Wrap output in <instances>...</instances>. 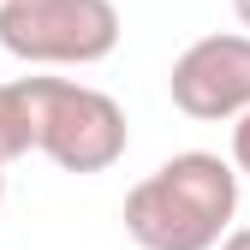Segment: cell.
Here are the masks:
<instances>
[{"mask_svg": "<svg viewBox=\"0 0 250 250\" xmlns=\"http://www.w3.org/2000/svg\"><path fill=\"white\" fill-rule=\"evenodd\" d=\"M238 214V167L208 149L161 161L125 197V232L143 250H214Z\"/></svg>", "mask_w": 250, "mask_h": 250, "instance_id": "6da1fadb", "label": "cell"}, {"mask_svg": "<svg viewBox=\"0 0 250 250\" xmlns=\"http://www.w3.org/2000/svg\"><path fill=\"white\" fill-rule=\"evenodd\" d=\"M30 107H36V149L66 173H107L131 131H125V107L107 89H89L72 78H24Z\"/></svg>", "mask_w": 250, "mask_h": 250, "instance_id": "7a4b0ae2", "label": "cell"}, {"mask_svg": "<svg viewBox=\"0 0 250 250\" xmlns=\"http://www.w3.org/2000/svg\"><path fill=\"white\" fill-rule=\"evenodd\" d=\"M0 48L24 66H96L119 48L113 0H0Z\"/></svg>", "mask_w": 250, "mask_h": 250, "instance_id": "3957f363", "label": "cell"}, {"mask_svg": "<svg viewBox=\"0 0 250 250\" xmlns=\"http://www.w3.org/2000/svg\"><path fill=\"white\" fill-rule=\"evenodd\" d=\"M173 107L191 119H238L250 107V36H203L173 60Z\"/></svg>", "mask_w": 250, "mask_h": 250, "instance_id": "277c9868", "label": "cell"}, {"mask_svg": "<svg viewBox=\"0 0 250 250\" xmlns=\"http://www.w3.org/2000/svg\"><path fill=\"white\" fill-rule=\"evenodd\" d=\"M36 149V107H30V83H0V167L24 161Z\"/></svg>", "mask_w": 250, "mask_h": 250, "instance_id": "5b68a950", "label": "cell"}, {"mask_svg": "<svg viewBox=\"0 0 250 250\" xmlns=\"http://www.w3.org/2000/svg\"><path fill=\"white\" fill-rule=\"evenodd\" d=\"M232 167L250 179V107L238 113V125H232Z\"/></svg>", "mask_w": 250, "mask_h": 250, "instance_id": "8992f818", "label": "cell"}, {"mask_svg": "<svg viewBox=\"0 0 250 250\" xmlns=\"http://www.w3.org/2000/svg\"><path fill=\"white\" fill-rule=\"evenodd\" d=\"M221 250H250V227H232V232L221 238Z\"/></svg>", "mask_w": 250, "mask_h": 250, "instance_id": "52a82bcc", "label": "cell"}, {"mask_svg": "<svg viewBox=\"0 0 250 250\" xmlns=\"http://www.w3.org/2000/svg\"><path fill=\"white\" fill-rule=\"evenodd\" d=\"M232 12H238V24L250 30V0H232Z\"/></svg>", "mask_w": 250, "mask_h": 250, "instance_id": "ba28073f", "label": "cell"}, {"mask_svg": "<svg viewBox=\"0 0 250 250\" xmlns=\"http://www.w3.org/2000/svg\"><path fill=\"white\" fill-rule=\"evenodd\" d=\"M0 197H6V167H0Z\"/></svg>", "mask_w": 250, "mask_h": 250, "instance_id": "9c48e42d", "label": "cell"}]
</instances>
